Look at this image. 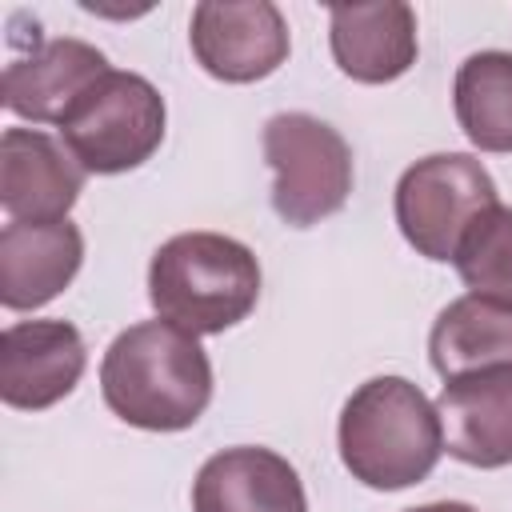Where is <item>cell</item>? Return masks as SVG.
I'll return each instance as SVG.
<instances>
[{
	"instance_id": "cell-1",
	"label": "cell",
	"mask_w": 512,
	"mask_h": 512,
	"mask_svg": "<svg viewBox=\"0 0 512 512\" xmlns=\"http://www.w3.org/2000/svg\"><path fill=\"white\" fill-rule=\"evenodd\" d=\"M100 392L112 416L144 432H184L212 400V360L200 336L140 320L124 328L100 360Z\"/></svg>"
},
{
	"instance_id": "cell-2",
	"label": "cell",
	"mask_w": 512,
	"mask_h": 512,
	"mask_svg": "<svg viewBox=\"0 0 512 512\" xmlns=\"http://www.w3.org/2000/svg\"><path fill=\"white\" fill-rule=\"evenodd\" d=\"M336 448L352 480L376 492H400L432 476L444 456V428L420 384L372 376L344 400Z\"/></svg>"
},
{
	"instance_id": "cell-3",
	"label": "cell",
	"mask_w": 512,
	"mask_h": 512,
	"mask_svg": "<svg viewBox=\"0 0 512 512\" xmlns=\"http://www.w3.org/2000/svg\"><path fill=\"white\" fill-rule=\"evenodd\" d=\"M148 300L160 320L192 336L228 332L260 300V260L236 236L180 232L152 252Z\"/></svg>"
},
{
	"instance_id": "cell-4",
	"label": "cell",
	"mask_w": 512,
	"mask_h": 512,
	"mask_svg": "<svg viewBox=\"0 0 512 512\" xmlns=\"http://www.w3.org/2000/svg\"><path fill=\"white\" fill-rule=\"evenodd\" d=\"M168 108L160 88L140 76L112 68L104 72L56 124L72 160L92 176L132 172L164 144Z\"/></svg>"
},
{
	"instance_id": "cell-5",
	"label": "cell",
	"mask_w": 512,
	"mask_h": 512,
	"mask_svg": "<svg viewBox=\"0 0 512 512\" xmlns=\"http://www.w3.org/2000/svg\"><path fill=\"white\" fill-rule=\"evenodd\" d=\"M272 208L292 228H312L352 196V148L312 112H276L264 124Z\"/></svg>"
},
{
	"instance_id": "cell-6",
	"label": "cell",
	"mask_w": 512,
	"mask_h": 512,
	"mask_svg": "<svg viewBox=\"0 0 512 512\" xmlns=\"http://www.w3.org/2000/svg\"><path fill=\"white\" fill-rule=\"evenodd\" d=\"M500 204L492 172L468 152H432L408 164L396 180L392 212L400 236L436 264H448L472 220Z\"/></svg>"
},
{
	"instance_id": "cell-7",
	"label": "cell",
	"mask_w": 512,
	"mask_h": 512,
	"mask_svg": "<svg viewBox=\"0 0 512 512\" xmlns=\"http://www.w3.org/2000/svg\"><path fill=\"white\" fill-rule=\"evenodd\" d=\"M196 64L224 84H256L288 60V20L272 0H204L192 8Z\"/></svg>"
},
{
	"instance_id": "cell-8",
	"label": "cell",
	"mask_w": 512,
	"mask_h": 512,
	"mask_svg": "<svg viewBox=\"0 0 512 512\" xmlns=\"http://www.w3.org/2000/svg\"><path fill=\"white\" fill-rule=\"evenodd\" d=\"M88 348L68 320H16L0 336V400L20 412H44L72 396Z\"/></svg>"
},
{
	"instance_id": "cell-9",
	"label": "cell",
	"mask_w": 512,
	"mask_h": 512,
	"mask_svg": "<svg viewBox=\"0 0 512 512\" xmlns=\"http://www.w3.org/2000/svg\"><path fill=\"white\" fill-rule=\"evenodd\" d=\"M84 188V168L40 128H4L0 136V204L8 220L52 224L68 220Z\"/></svg>"
},
{
	"instance_id": "cell-10",
	"label": "cell",
	"mask_w": 512,
	"mask_h": 512,
	"mask_svg": "<svg viewBox=\"0 0 512 512\" xmlns=\"http://www.w3.org/2000/svg\"><path fill=\"white\" fill-rule=\"evenodd\" d=\"M444 452L468 468L512 464V364L444 380L436 396Z\"/></svg>"
},
{
	"instance_id": "cell-11",
	"label": "cell",
	"mask_w": 512,
	"mask_h": 512,
	"mask_svg": "<svg viewBox=\"0 0 512 512\" xmlns=\"http://www.w3.org/2000/svg\"><path fill=\"white\" fill-rule=\"evenodd\" d=\"M328 48L336 68L356 84H392L416 56V12L400 0L380 4H332L328 8Z\"/></svg>"
},
{
	"instance_id": "cell-12",
	"label": "cell",
	"mask_w": 512,
	"mask_h": 512,
	"mask_svg": "<svg viewBox=\"0 0 512 512\" xmlns=\"http://www.w3.org/2000/svg\"><path fill=\"white\" fill-rule=\"evenodd\" d=\"M192 512H308V496L288 456L260 444H236L200 464Z\"/></svg>"
},
{
	"instance_id": "cell-13",
	"label": "cell",
	"mask_w": 512,
	"mask_h": 512,
	"mask_svg": "<svg viewBox=\"0 0 512 512\" xmlns=\"http://www.w3.org/2000/svg\"><path fill=\"white\" fill-rule=\"evenodd\" d=\"M108 56L76 36L44 40L28 56L4 68V104L12 116L32 124H60L68 108L104 76Z\"/></svg>"
},
{
	"instance_id": "cell-14",
	"label": "cell",
	"mask_w": 512,
	"mask_h": 512,
	"mask_svg": "<svg viewBox=\"0 0 512 512\" xmlns=\"http://www.w3.org/2000/svg\"><path fill=\"white\" fill-rule=\"evenodd\" d=\"M84 264V236L72 220L20 224L0 232V304L8 312H32L56 300Z\"/></svg>"
},
{
	"instance_id": "cell-15",
	"label": "cell",
	"mask_w": 512,
	"mask_h": 512,
	"mask_svg": "<svg viewBox=\"0 0 512 512\" xmlns=\"http://www.w3.org/2000/svg\"><path fill=\"white\" fill-rule=\"evenodd\" d=\"M428 360L444 380L496 368V364H512V308L472 296V292L452 300L432 320Z\"/></svg>"
},
{
	"instance_id": "cell-16",
	"label": "cell",
	"mask_w": 512,
	"mask_h": 512,
	"mask_svg": "<svg viewBox=\"0 0 512 512\" xmlns=\"http://www.w3.org/2000/svg\"><path fill=\"white\" fill-rule=\"evenodd\" d=\"M460 132L480 152H512V52H472L452 80Z\"/></svg>"
},
{
	"instance_id": "cell-17",
	"label": "cell",
	"mask_w": 512,
	"mask_h": 512,
	"mask_svg": "<svg viewBox=\"0 0 512 512\" xmlns=\"http://www.w3.org/2000/svg\"><path fill=\"white\" fill-rule=\"evenodd\" d=\"M452 264L472 296L512 308V208L508 204L484 208L464 232Z\"/></svg>"
},
{
	"instance_id": "cell-18",
	"label": "cell",
	"mask_w": 512,
	"mask_h": 512,
	"mask_svg": "<svg viewBox=\"0 0 512 512\" xmlns=\"http://www.w3.org/2000/svg\"><path fill=\"white\" fill-rule=\"evenodd\" d=\"M404 512H476V508H472V504H464V500H432V504L404 508Z\"/></svg>"
}]
</instances>
